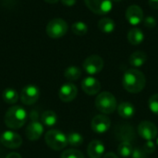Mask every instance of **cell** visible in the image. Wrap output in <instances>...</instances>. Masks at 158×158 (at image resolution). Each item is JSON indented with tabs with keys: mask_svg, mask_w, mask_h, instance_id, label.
Here are the masks:
<instances>
[{
	"mask_svg": "<svg viewBox=\"0 0 158 158\" xmlns=\"http://www.w3.org/2000/svg\"><path fill=\"white\" fill-rule=\"evenodd\" d=\"M40 119L42 123L46 127H53L57 122V115L56 114V112L52 110H46L44 113H42Z\"/></svg>",
	"mask_w": 158,
	"mask_h": 158,
	"instance_id": "21",
	"label": "cell"
},
{
	"mask_svg": "<svg viewBox=\"0 0 158 158\" xmlns=\"http://www.w3.org/2000/svg\"><path fill=\"white\" fill-rule=\"evenodd\" d=\"M143 149L144 150V152L146 154H153V153H155V151L156 149V145L153 141H147L144 143Z\"/></svg>",
	"mask_w": 158,
	"mask_h": 158,
	"instance_id": "30",
	"label": "cell"
},
{
	"mask_svg": "<svg viewBox=\"0 0 158 158\" xmlns=\"http://www.w3.org/2000/svg\"><path fill=\"white\" fill-rule=\"evenodd\" d=\"M97 26H98V29L101 31L106 32V33H110L115 30L116 24H115V21L112 19H110V18H103L98 21Z\"/></svg>",
	"mask_w": 158,
	"mask_h": 158,
	"instance_id": "23",
	"label": "cell"
},
{
	"mask_svg": "<svg viewBox=\"0 0 158 158\" xmlns=\"http://www.w3.org/2000/svg\"><path fill=\"white\" fill-rule=\"evenodd\" d=\"M86 6L94 14L106 15L112 9L111 0H84Z\"/></svg>",
	"mask_w": 158,
	"mask_h": 158,
	"instance_id": "8",
	"label": "cell"
},
{
	"mask_svg": "<svg viewBox=\"0 0 158 158\" xmlns=\"http://www.w3.org/2000/svg\"><path fill=\"white\" fill-rule=\"evenodd\" d=\"M143 24L148 29H154L156 26V20L154 17L148 16L143 19Z\"/></svg>",
	"mask_w": 158,
	"mask_h": 158,
	"instance_id": "31",
	"label": "cell"
},
{
	"mask_svg": "<svg viewBox=\"0 0 158 158\" xmlns=\"http://www.w3.org/2000/svg\"><path fill=\"white\" fill-rule=\"evenodd\" d=\"M146 84L145 75L137 69H128L122 77V85L124 89L131 94L141 93Z\"/></svg>",
	"mask_w": 158,
	"mask_h": 158,
	"instance_id": "1",
	"label": "cell"
},
{
	"mask_svg": "<svg viewBox=\"0 0 158 158\" xmlns=\"http://www.w3.org/2000/svg\"><path fill=\"white\" fill-rule=\"evenodd\" d=\"M149 109L155 114L158 116V94H153L148 101Z\"/></svg>",
	"mask_w": 158,
	"mask_h": 158,
	"instance_id": "29",
	"label": "cell"
},
{
	"mask_svg": "<svg viewBox=\"0 0 158 158\" xmlns=\"http://www.w3.org/2000/svg\"><path fill=\"white\" fill-rule=\"evenodd\" d=\"M111 127V120L106 115H96L91 121L92 130L98 134L106 132Z\"/></svg>",
	"mask_w": 158,
	"mask_h": 158,
	"instance_id": "12",
	"label": "cell"
},
{
	"mask_svg": "<svg viewBox=\"0 0 158 158\" xmlns=\"http://www.w3.org/2000/svg\"><path fill=\"white\" fill-rule=\"evenodd\" d=\"M44 133V126L42 122L39 121H31L26 128L25 134L28 140L37 141L41 138Z\"/></svg>",
	"mask_w": 158,
	"mask_h": 158,
	"instance_id": "16",
	"label": "cell"
},
{
	"mask_svg": "<svg viewBox=\"0 0 158 158\" xmlns=\"http://www.w3.org/2000/svg\"><path fill=\"white\" fill-rule=\"evenodd\" d=\"M44 1H45V2L48 3V4H56V3H57L59 0H44Z\"/></svg>",
	"mask_w": 158,
	"mask_h": 158,
	"instance_id": "38",
	"label": "cell"
},
{
	"mask_svg": "<svg viewBox=\"0 0 158 158\" xmlns=\"http://www.w3.org/2000/svg\"><path fill=\"white\" fill-rule=\"evenodd\" d=\"M131 158H147V154L143 148H133Z\"/></svg>",
	"mask_w": 158,
	"mask_h": 158,
	"instance_id": "32",
	"label": "cell"
},
{
	"mask_svg": "<svg viewBox=\"0 0 158 158\" xmlns=\"http://www.w3.org/2000/svg\"><path fill=\"white\" fill-rule=\"evenodd\" d=\"M81 89L85 94L89 95H95L99 94L101 90V83L97 79L89 76L82 80Z\"/></svg>",
	"mask_w": 158,
	"mask_h": 158,
	"instance_id": "15",
	"label": "cell"
},
{
	"mask_svg": "<svg viewBox=\"0 0 158 158\" xmlns=\"http://www.w3.org/2000/svg\"><path fill=\"white\" fill-rule=\"evenodd\" d=\"M60 158H85L83 154L76 149H68L64 151Z\"/></svg>",
	"mask_w": 158,
	"mask_h": 158,
	"instance_id": "28",
	"label": "cell"
},
{
	"mask_svg": "<svg viewBox=\"0 0 158 158\" xmlns=\"http://www.w3.org/2000/svg\"><path fill=\"white\" fill-rule=\"evenodd\" d=\"M149 6L153 9H158V0H149Z\"/></svg>",
	"mask_w": 158,
	"mask_h": 158,
	"instance_id": "35",
	"label": "cell"
},
{
	"mask_svg": "<svg viewBox=\"0 0 158 158\" xmlns=\"http://www.w3.org/2000/svg\"><path fill=\"white\" fill-rule=\"evenodd\" d=\"M96 108L103 114H112L117 108V99L115 95L109 92L100 93L94 101Z\"/></svg>",
	"mask_w": 158,
	"mask_h": 158,
	"instance_id": "3",
	"label": "cell"
},
{
	"mask_svg": "<svg viewBox=\"0 0 158 158\" xmlns=\"http://www.w3.org/2000/svg\"><path fill=\"white\" fill-rule=\"evenodd\" d=\"M111 1H114V2H120V1H122V0H111Z\"/></svg>",
	"mask_w": 158,
	"mask_h": 158,
	"instance_id": "39",
	"label": "cell"
},
{
	"mask_svg": "<svg viewBox=\"0 0 158 158\" xmlns=\"http://www.w3.org/2000/svg\"><path fill=\"white\" fill-rule=\"evenodd\" d=\"M147 60V55L143 51H135L129 57V63L134 68H140Z\"/></svg>",
	"mask_w": 158,
	"mask_h": 158,
	"instance_id": "20",
	"label": "cell"
},
{
	"mask_svg": "<svg viewBox=\"0 0 158 158\" xmlns=\"http://www.w3.org/2000/svg\"><path fill=\"white\" fill-rule=\"evenodd\" d=\"M144 40V33L139 28H131L128 32V41L132 45H139Z\"/></svg>",
	"mask_w": 158,
	"mask_h": 158,
	"instance_id": "19",
	"label": "cell"
},
{
	"mask_svg": "<svg viewBox=\"0 0 158 158\" xmlns=\"http://www.w3.org/2000/svg\"><path fill=\"white\" fill-rule=\"evenodd\" d=\"M69 30L68 23L59 18L54 19L46 25V33L52 39H58L63 37Z\"/></svg>",
	"mask_w": 158,
	"mask_h": 158,
	"instance_id": "5",
	"label": "cell"
},
{
	"mask_svg": "<svg viewBox=\"0 0 158 158\" xmlns=\"http://www.w3.org/2000/svg\"><path fill=\"white\" fill-rule=\"evenodd\" d=\"M103 158H118V156L116 154L112 153V152H108V153H106V154L104 155Z\"/></svg>",
	"mask_w": 158,
	"mask_h": 158,
	"instance_id": "37",
	"label": "cell"
},
{
	"mask_svg": "<svg viewBox=\"0 0 158 158\" xmlns=\"http://www.w3.org/2000/svg\"><path fill=\"white\" fill-rule=\"evenodd\" d=\"M40 97V90L37 86L29 84L26 85L20 93L19 99L23 105L31 106L34 105Z\"/></svg>",
	"mask_w": 158,
	"mask_h": 158,
	"instance_id": "6",
	"label": "cell"
},
{
	"mask_svg": "<svg viewBox=\"0 0 158 158\" xmlns=\"http://www.w3.org/2000/svg\"><path fill=\"white\" fill-rule=\"evenodd\" d=\"M82 67L88 74L95 75L102 71L104 68V60L100 56L92 55L83 61Z\"/></svg>",
	"mask_w": 158,
	"mask_h": 158,
	"instance_id": "7",
	"label": "cell"
},
{
	"mask_svg": "<svg viewBox=\"0 0 158 158\" xmlns=\"http://www.w3.org/2000/svg\"><path fill=\"white\" fill-rule=\"evenodd\" d=\"M61 2L66 6H72L76 4V0H61Z\"/></svg>",
	"mask_w": 158,
	"mask_h": 158,
	"instance_id": "34",
	"label": "cell"
},
{
	"mask_svg": "<svg viewBox=\"0 0 158 158\" xmlns=\"http://www.w3.org/2000/svg\"><path fill=\"white\" fill-rule=\"evenodd\" d=\"M114 134L117 140L120 143H131L135 139V131L130 124H119L115 128Z\"/></svg>",
	"mask_w": 158,
	"mask_h": 158,
	"instance_id": "9",
	"label": "cell"
},
{
	"mask_svg": "<svg viewBox=\"0 0 158 158\" xmlns=\"http://www.w3.org/2000/svg\"><path fill=\"white\" fill-rule=\"evenodd\" d=\"M135 107L131 103L129 102H122L118 106V115L125 119H129L132 118L135 114Z\"/></svg>",
	"mask_w": 158,
	"mask_h": 158,
	"instance_id": "18",
	"label": "cell"
},
{
	"mask_svg": "<svg viewBox=\"0 0 158 158\" xmlns=\"http://www.w3.org/2000/svg\"><path fill=\"white\" fill-rule=\"evenodd\" d=\"M138 134L146 141H153L156 139L158 131L156 126L150 121H142L138 126Z\"/></svg>",
	"mask_w": 158,
	"mask_h": 158,
	"instance_id": "11",
	"label": "cell"
},
{
	"mask_svg": "<svg viewBox=\"0 0 158 158\" xmlns=\"http://www.w3.org/2000/svg\"><path fill=\"white\" fill-rule=\"evenodd\" d=\"M45 143L54 151H60L64 149L68 143L67 136L58 130H50L44 135Z\"/></svg>",
	"mask_w": 158,
	"mask_h": 158,
	"instance_id": "4",
	"label": "cell"
},
{
	"mask_svg": "<svg viewBox=\"0 0 158 158\" xmlns=\"http://www.w3.org/2000/svg\"><path fill=\"white\" fill-rule=\"evenodd\" d=\"M64 76L67 80H69L70 81H77L81 76V69L79 67L70 66V67L66 69V70L64 72Z\"/></svg>",
	"mask_w": 158,
	"mask_h": 158,
	"instance_id": "24",
	"label": "cell"
},
{
	"mask_svg": "<svg viewBox=\"0 0 158 158\" xmlns=\"http://www.w3.org/2000/svg\"><path fill=\"white\" fill-rule=\"evenodd\" d=\"M28 113L26 109L20 106H14L9 107L6 112L4 121L7 128L19 130L26 123Z\"/></svg>",
	"mask_w": 158,
	"mask_h": 158,
	"instance_id": "2",
	"label": "cell"
},
{
	"mask_svg": "<svg viewBox=\"0 0 158 158\" xmlns=\"http://www.w3.org/2000/svg\"><path fill=\"white\" fill-rule=\"evenodd\" d=\"M30 118H31V121H38V119H39V115H38V112L37 111H35V110H32V111H31V113H30Z\"/></svg>",
	"mask_w": 158,
	"mask_h": 158,
	"instance_id": "33",
	"label": "cell"
},
{
	"mask_svg": "<svg viewBox=\"0 0 158 158\" xmlns=\"http://www.w3.org/2000/svg\"><path fill=\"white\" fill-rule=\"evenodd\" d=\"M67 138H68V143L73 147L81 146L84 141L82 135L78 133V132H71L67 136Z\"/></svg>",
	"mask_w": 158,
	"mask_h": 158,
	"instance_id": "27",
	"label": "cell"
},
{
	"mask_svg": "<svg viewBox=\"0 0 158 158\" xmlns=\"http://www.w3.org/2000/svg\"><path fill=\"white\" fill-rule=\"evenodd\" d=\"M71 31L74 34L78 36L85 35L88 31V26L82 21H76L71 25Z\"/></svg>",
	"mask_w": 158,
	"mask_h": 158,
	"instance_id": "26",
	"label": "cell"
},
{
	"mask_svg": "<svg viewBox=\"0 0 158 158\" xmlns=\"http://www.w3.org/2000/svg\"><path fill=\"white\" fill-rule=\"evenodd\" d=\"M156 145L158 146V138H156Z\"/></svg>",
	"mask_w": 158,
	"mask_h": 158,
	"instance_id": "40",
	"label": "cell"
},
{
	"mask_svg": "<svg viewBox=\"0 0 158 158\" xmlns=\"http://www.w3.org/2000/svg\"><path fill=\"white\" fill-rule=\"evenodd\" d=\"M2 98L5 103H6L8 105H14L19 101V95L15 89L6 88L4 90V92L2 94Z\"/></svg>",
	"mask_w": 158,
	"mask_h": 158,
	"instance_id": "22",
	"label": "cell"
},
{
	"mask_svg": "<svg viewBox=\"0 0 158 158\" xmlns=\"http://www.w3.org/2000/svg\"><path fill=\"white\" fill-rule=\"evenodd\" d=\"M132 151H133V147L131 143H127V142L120 143L118 147V155L123 158H128L131 156Z\"/></svg>",
	"mask_w": 158,
	"mask_h": 158,
	"instance_id": "25",
	"label": "cell"
},
{
	"mask_svg": "<svg viewBox=\"0 0 158 158\" xmlns=\"http://www.w3.org/2000/svg\"><path fill=\"white\" fill-rule=\"evenodd\" d=\"M77 94H78V88L75 84L71 82H67L63 84L58 91L59 99L65 103L73 101L76 98Z\"/></svg>",
	"mask_w": 158,
	"mask_h": 158,
	"instance_id": "13",
	"label": "cell"
},
{
	"mask_svg": "<svg viewBox=\"0 0 158 158\" xmlns=\"http://www.w3.org/2000/svg\"><path fill=\"white\" fill-rule=\"evenodd\" d=\"M105 144L99 140L92 141L87 147V154L90 158H101L105 155Z\"/></svg>",
	"mask_w": 158,
	"mask_h": 158,
	"instance_id": "17",
	"label": "cell"
},
{
	"mask_svg": "<svg viewBox=\"0 0 158 158\" xmlns=\"http://www.w3.org/2000/svg\"><path fill=\"white\" fill-rule=\"evenodd\" d=\"M0 143L3 146L8 149H17L21 146L22 138L19 136V134L12 131H6L1 134Z\"/></svg>",
	"mask_w": 158,
	"mask_h": 158,
	"instance_id": "10",
	"label": "cell"
},
{
	"mask_svg": "<svg viewBox=\"0 0 158 158\" xmlns=\"http://www.w3.org/2000/svg\"><path fill=\"white\" fill-rule=\"evenodd\" d=\"M126 19L131 25H138L143 20V11L138 5H131L126 10Z\"/></svg>",
	"mask_w": 158,
	"mask_h": 158,
	"instance_id": "14",
	"label": "cell"
},
{
	"mask_svg": "<svg viewBox=\"0 0 158 158\" xmlns=\"http://www.w3.org/2000/svg\"><path fill=\"white\" fill-rule=\"evenodd\" d=\"M6 158H22L21 157V156L19 155V154H18V153H15V152H12V153H10V154H8Z\"/></svg>",
	"mask_w": 158,
	"mask_h": 158,
	"instance_id": "36",
	"label": "cell"
}]
</instances>
